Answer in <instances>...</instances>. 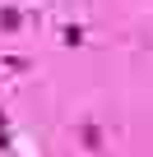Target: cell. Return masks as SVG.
I'll return each instance as SVG.
<instances>
[{
	"mask_svg": "<svg viewBox=\"0 0 153 157\" xmlns=\"http://www.w3.org/2000/svg\"><path fill=\"white\" fill-rule=\"evenodd\" d=\"M84 148H102V129L98 125H84Z\"/></svg>",
	"mask_w": 153,
	"mask_h": 157,
	"instance_id": "2",
	"label": "cell"
},
{
	"mask_svg": "<svg viewBox=\"0 0 153 157\" xmlns=\"http://www.w3.org/2000/svg\"><path fill=\"white\" fill-rule=\"evenodd\" d=\"M84 42V28H65V46H79Z\"/></svg>",
	"mask_w": 153,
	"mask_h": 157,
	"instance_id": "3",
	"label": "cell"
},
{
	"mask_svg": "<svg viewBox=\"0 0 153 157\" xmlns=\"http://www.w3.org/2000/svg\"><path fill=\"white\" fill-rule=\"evenodd\" d=\"M0 28H5V33H19V28H23V14L5 5V10H0Z\"/></svg>",
	"mask_w": 153,
	"mask_h": 157,
	"instance_id": "1",
	"label": "cell"
}]
</instances>
